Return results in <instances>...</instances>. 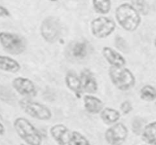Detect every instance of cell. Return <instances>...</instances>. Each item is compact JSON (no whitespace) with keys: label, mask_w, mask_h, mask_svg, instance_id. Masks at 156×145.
<instances>
[{"label":"cell","mask_w":156,"mask_h":145,"mask_svg":"<svg viewBox=\"0 0 156 145\" xmlns=\"http://www.w3.org/2000/svg\"><path fill=\"white\" fill-rule=\"evenodd\" d=\"M43 39L49 43H54L59 40L62 32L60 21L53 16L44 18L40 27Z\"/></svg>","instance_id":"8992f818"},{"label":"cell","mask_w":156,"mask_h":145,"mask_svg":"<svg viewBox=\"0 0 156 145\" xmlns=\"http://www.w3.org/2000/svg\"><path fill=\"white\" fill-rule=\"evenodd\" d=\"M93 8L97 13L106 15L111 9V0H92Z\"/></svg>","instance_id":"ac0fdd59"},{"label":"cell","mask_w":156,"mask_h":145,"mask_svg":"<svg viewBox=\"0 0 156 145\" xmlns=\"http://www.w3.org/2000/svg\"><path fill=\"white\" fill-rule=\"evenodd\" d=\"M5 133V128L4 125L0 122V136H2Z\"/></svg>","instance_id":"4316f807"},{"label":"cell","mask_w":156,"mask_h":145,"mask_svg":"<svg viewBox=\"0 0 156 145\" xmlns=\"http://www.w3.org/2000/svg\"><path fill=\"white\" fill-rule=\"evenodd\" d=\"M140 98L145 101L151 102L156 100V88L152 85H145L140 89Z\"/></svg>","instance_id":"d6986e66"},{"label":"cell","mask_w":156,"mask_h":145,"mask_svg":"<svg viewBox=\"0 0 156 145\" xmlns=\"http://www.w3.org/2000/svg\"><path fill=\"white\" fill-rule=\"evenodd\" d=\"M102 54L107 62L111 65V66L123 67L126 65V62L125 58L120 53L116 51L111 47H103Z\"/></svg>","instance_id":"7c38bea8"},{"label":"cell","mask_w":156,"mask_h":145,"mask_svg":"<svg viewBox=\"0 0 156 145\" xmlns=\"http://www.w3.org/2000/svg\"><path fill=\"white\" fill-rule=\"evenodd\" d=\"M129 135V131L123 123H117L108 128L105 133V139L109 145H123Z\"/></svg>","instance_id":"ba28073f"},{"label":"cell","mask_w":156,"mask_h":145,"mask_svg":"<svg viewBox=\"0 0 156 145\" xmlns=\"http://www.w3.org/2000/svg\"><path fill=\"white\" fill-rule=\"evenodd\" d=\"M155 105H156V102H155Z\"/></svg>","instance_id":"4dcf8cb0"},{"label":"cell","mask_w":156,"mask_h":145,"mask_svg":"<svg viewBox=\"0 0 156 145\" xmlns=\"http://www.w3.org/2000/svg\"><path fill=\"white\" fill-rule=\"evenodd\" d=\"M12 86L15 91L25 98H33L37 94L36 86L30 79L25 77H17L12 80Z\"/></svg>","instance_id":"9c48e42d"},{"label":"cell","mask_w":156,"mask_h":145,"mask_svg":"<svg viewBox=\"0 0 156 145\" xmlns=\"http://www.w3.org/2000/svg\"><path fill=\"white\" fill-rule=\"evenodd\" d=\"M87 52H88L87 45L84 42L76 43L72 50L73 56L78 58V59H82V58L85 57L87 55Z\"/></svg>","instance_id":"ffe728a7"},{"label":"cell","mask_w":156,"mask_h":145,"mask_svg":"<svg viewBox=\"0 0 156 145\" xmlns=\"http://www.w3.org/2000/svg\"><path fill=\"white\" fill-rule=\"evenodd\" d=\"M80 78L82 81V90L85 92L89 94H95L97 92L98 89V82L91 70L88 68L82 70L81 71Z\"/></svg>","instance_id":"8fae6325"},{"label":"cell","mask_w":156,"mask_h":145,"mask_svg":"<svg viewBox=\"0 0 156 145\" xmlns=\"http://www.w3.org/2000/svg\"><path fill=\"white\" fill-rule=\"evenodd\" d=\"M131 126L133 132L136 135H141L145 127V120L141 117H135L133 119Z\"/></svg>","instance_id":"7402d4cb"},{"label":"cell","mask_w":156,"mask_h":145,"mask_svg":"<svg viewBox=\"0 0 156 145\" xmlns=\"http://www.w3.org/2000/svg\"><path fill=\"white\" fill-rule=\"evenodd\" d=\"M0 45L4 51L13 56L22 54L27 47L24 37L8 31H0Z\"/></svg>","instance_id":"277c9868"},{"label":"cell","mask_w":156,"mask_h":145,"mask_svg":"<svg viewBox=\"0 0 156 145\" xmlns=\"http://www.w3.org/2000/svg\"><path fill=\"white\" fill-rule=\"evenodd\" d=\"M21 68V65L16 59L10 56L0 55V71L15 74L18 72Z\"/></svg>","instance_id":"9a60e30c"},{"label":"cell","mask_w":156,"mask_h":145,"mask_svg":"<svg viewBox=\"0 0 156 145\" xmlns=\"http://www.w3.org/2000/svg\"><path fill=\"white\" fill-rule=\"evenodd\" d=\"M133 7L142 15H147L149 12V5L145 0H131Z\"/></svg>","instance_id":"603a6c76"},{"label":"cell","mask_w":156,"mask_h":145,"mask_svg":"<svg viewBox=\"0 0 156 145\" xmlns=\"http://www.w3.org/2000/svg\"><path fill=\"white\" fill-rule=\"evenodd\" d=\"M100 118L107 125H114L121 118L120 111L111 107L104 108L100 112Z\"/></svg>","instance_id":"2e32d148"},{"label":"cell","mask_w":156,"mask_h":145,"mask_svg":"<svg viewBox=\"0 0 156 145\" xmlns=\"http://www.w3.org/2000/svg\"><path fill=\"white\" fill-rule=\"evenodd\" d=\"M114 43H115L114 45H115L116 48L120 51L123 52V53H127L129 51V47H128L127 43L123 36H116L115 39H114Z\"/></svg>","instance_id":"cb8c5ba5"},{"label":"cell","mask_w":156,"mask_h":145,"mask_svg":"<svg viewBox=\"0 0 156 145\" xmlns=\"http://www.w3.org/2000/svg\"><path fill=\"white\" fill-rule=\"evenodd\" d=\"M11 16L10 12L7 8L0 5V18H9Z\"/></svg>","instance_id":"484cf974"},{"label":"cell","mask_w":156,"mask_h":145,"mask_svg":"<svg viewBox=\"0 0 156 145\" xmlns=\"http://www.w3.org/2000/svg\"><path fill=\"white\" fill-rule=\"evenodd\" d=\"M84 106L88 113L98 114L100 113L104 107V103L101 99L88 94L84 97Z\"/></svg>","instance_id":"5bb4252c"},{"label":"cell","mask_w":156,"mask_h":145,"mask_svg":"<svg viewBox=\"0 0 156 145\" xmlns=\"http://www.w3.org/2000/svg\"><path fill=\"white\" fill-rule=\"evenodd\" d=\"M17 135L27 145H41L43 138L34 126L24 117H18L13 122Z\"/></svg>","instance_id":"7a4b0ae2"},{"label":"cell","mask_w":156,"mask_h":145,"mask_svg":"<svg viewBox=\"0 0 156 145\" xmlns=\"http://www.w3.org/2000/svg\"><path fill=\"white\" fill-rule=\"evenodd\" d=\"M50 2H57L58 0H49Z\"/></svg>","instance_id":"83f0119b"},{"label":"cell","mask_w":156,"mask_h":145,"mask_svg":"<svg viewBox=\"0 0 156 145\" xmlns=\"http://www.w3.org/2000/svg\"><path fill=\"white\" fill-rule=\"evenodd\" d=\"M65 82L67 88L72 92L74 93V94L77 97V98H80L82 91H83L80 76L78 75L76 71L70 70L66 74Z\"/></svg>","instance_id":"4fadbf2b"},{"label":"cell","mask_w":156,"mask_h":145,"mask_svg":"<svg viewBox=\"0 0 156 145\" xmlns=\"http://www.w3.org/2000/svg\"><path fill=\"white\" fill-rule=\"evenodd\" d=\"M155 47H156V38H155Z\"/></svg>","instance_id":"f1b7e54d"},{"label":"cell","mask_w":156,"mask_h":145,"mask_svg":"<svg viewBox=\"0 0 156 145\" xmlns=\"http://www.w3.org/2000/svg\"><path fill=\"white\" fill-rule=\"evenodd\" d=\"M141 145H148V144H141Z\"/></svg>","instance_id":"f546056e"},{"label":"cell","mask_w":156,"mask_h":145,"mask_svg":"<svg viewBox=\"0 0 156 145\" xmlns=\"http://www.w3.org/2000/svg\"><path fill=\"white\" fill-rule=\"evenodd\" d=\"M120 111H121V112L123 115H127V114H129V112L133 110L132 104H131L130 102L128 101V100L123 101V103L120 104Z\"/></svg>","instance_id":"d4e9b609"},{"label":"cell","mask_w":156,"mask_h":145,"mask_svg":"<svg viewBox=\"0 0 156 145\" xmlns=\"http://www.w3.org/2000/svg\"><path fill=\"white\" fill-rule=\"evenodd\" d=\"M116 28L115 21L111 18L100 16L94 18L91 23V31L98 39H103L112 34Z\"/></svg>","instance_id":"52a82bcc"},{"label":"cell","mask_w":156,"mask_h":145,"mask_svg":"<svg viewBox=\"0 0 156 145\" xmlns=\"http://www.w3.org/2000/svg\"><path fill=\"white\" fill-rule=\"evenodd\" d=\"M115 17L120 27L126 31H135L141 24L140 12L127 2L122 3L116 9Z\"/></svg>","instance_id":"6da1fadb"},{"label":"cell","mask_w":156,"mask_h":145,"mask_svg":"<svg viewBox=\"0 0 156 145\" xmlns=\"http://www.w3.org/2000/svg\"><path fill=\"white\" fill-rule=\"evenodd\" d=\"M18 105L26 114L35 119L48 121L53 116L50 108L39 102L33 101L30 98L21 99L18 102Z\"/></svg>","instance_id":"5b68a950"},{"label":"cell","mask_w":156,"mask_h":145,"mask_svg":"<svg viewBox=\"0 0 156 145\" xmlns=\"http://www.w3.org/2000/svg\"><path fill=\"white\" fill-rule=\"evenodd\" d=\"M141 138L146 144L156 145V121L145 126Z\"/></svg>","instance_id":"e0dca14e"},{"label":"cell","mask_w":156,"mask_h":145,"mask_svg":"<svg viewBox=\"0 0 156 145\" xmlns=\"http://www.w3.org/2000/svg\"><path fill=\"white\" fill-rule=\"evenodd\" d=\"M71 141L73 145H91L89 140L78 131L72 132Z\"/></svg>","instance_id":"44dd1931"},{"label":"cell","mask_w":156,"mask_h":145,"mask_svg":"<svg viewBox=\"0 0 156 145\" xmlns=\"http://www.w3.org/2000/svg\"><path fill=\"white\" fill-rule=\"evenodd\" d=\"M69 129L63 124H56L50 129V134L58 145H73Z\"/></svg>","instance_id":"30bf717a"},{"label":"cell","mask_w":156,"mask_h":145,"mask_svg":"<svg viewBox=\"0 0 156 145\" xmlns=\"http://www.w3.org/2000/svg\"><path fill=\"white\" fill-rule=\"evenodd\" d=\"M108 74L113 85L120 91H129L135 86V76L127 68L111 66Z\"/></svg>","instance_id":"3957f363"}]
</instances>
